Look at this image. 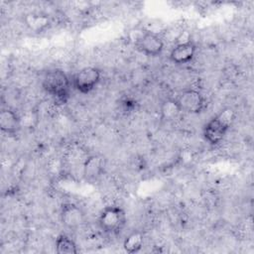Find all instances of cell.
Here are the masks:
<instances>
[{
	"label": "cell",
	"instance_id": "obj_3",
	"mask_svg": "<svg viewBox=\"0 0 254 254\" xmlns=\"http://www.w3.org/2000/svg\"><path fill=\"white\" fill-rule=\"evenodd\" d=\"M127 222L125 211L115 205L106 206L100 213L98 224L100 228L107 233L117 234L124 227Z\"/></svg>",
	"mask_w": 254,
	"mask_h": 254
},
{
	"label": "cell",
	"instance_id": "obj_9",
	"mask_svg": "<svg viewBox=\"0 0 254 254\" xmlns=\"http://www.w3.org/2000/svg\"><path fill=\"white\" fill-rule=\"evenodd\" d=\"M195 50V45L190 41L180 43L172 49L170 53V59L177 64H187L190 62L194 57Z\"/></svg>",
	"mask_w": 254,
	"mask_h": 254
},
{
	"label": "cell",
	"instance_id": "obj_10",
	"mask_svg": "<svg viewBox=\"0 0 254 254\" xmlns=\"http://www.w3.org/2000/svg\"><path fill=\"white\" fill-rule=\"evenodd\" d=\"M0 128L9 136H15L21 129L19 114L10 108L2 109L0 112Z\"/></svg>",
	"mask_w": 254,
	"mask_h": 254
},
{
	"label": "cell",
	"instance_id": "obj_4",
	"mask_svg": "<svg viewBox=\"0 0 254 254\" xmlns=\"http://www.w3.org/2000/svg\"><path fill=\"white\" fill-rule=\"evenodd\" d=\"M100 78L101 72L97 67L86 66L73 75L72 85L80 93H88L95 88Z\"/></svg>",
	"mask_w": 254,
	"mask_h": 254
},
{
	"label": "cell",
	"instance_id": "obj_8",
	"mask_svg": "<svg viewBox=\"0 0 254 254\" xmlns=\"http://www.w3.org/2000/svg\"><path fill=\"white\" fill-rule=\"evenodd\" d=\"M106 160L101 155H91L83 163V176L86 180L93 181L98 179L104 172Z\"/></svg>",
	"mask_w": 254,
	"mask_h": 254
},
{
	"label": "cell",
	"instance_id": "obj_11",
	"mask_svg": "<svg viewBox=\"0 0 254 254\" xmlns=\"http://www.w3.org/2000/svg\"><path fill=\"white\" fill-rule=\"evenodd\" d=\"M24 24L34 33H43L51 26V19L43 12H30L24 16Z\"/></svg>",
	"mask_w": 254,
	"mask_h": 254
},
{
	"label": "cell",
	"instance_id": "obj_5",
	"mask_svg": "<svg viewBox=\"0 0 254 254\" xmlns=\"http://www.w3.org/2000/svg\"><path fill=\"white\" fill-rule=\"evenodd\" d=\"M176 100L181 110L187 113H200L206 107V100L204 96L194 89L184 90Z\"/></svg>",
	"mask_w": 254,
	"mask_h": 254
},
{
	"label": "cell",
	"instance_id": "obj_16",
	"mask_svg": "<svg viewBox=\"0 0 254 254\" xmlns=\"http://www.w3.org/2000/svg\"><path fill=\"white\" fill-rule=\"evenodd\" d=\"M136 106H137V102L130 97H124L119 102V107H120L121 111L125 114H129V113L135 111Z\"/></svg>",
	"mask_w": 254,
	"mask_h": 254
},
{
	"label": "cell",
	"instance_id": "obj_7",
	"mask_svg": "<svg viewBox=\"0 0 254 254\" xmlns=\"http://www.w3.org/2000/svg\"><path fill=\"white\" fill-rule=\"evenodd\" d=\"M60 216L63 225L72 230L79 228L85 221L84 212L79 206L71 202L62 205Z\"/></svg>",
	"mask_w": 254,
	"mask_h": 254
},
{
	"label": "cell",
	"instance_id": "obj_6",
	"mask_svg": "<svg viewBox=\"0 0 254 254\" xmlns=\"http://www.w3.org/2000/svg\"><path fill=\"white\" fill-rule=\"evenodd\" d=\"M137 49L149 57H158L164 50L163 40L153 32H144L136 42Z\"/></svg>",
	"mask_w": 254,
	"mask_h": 254
},
{
	"label": "cell",
	"instance_id": "obj_2",
	"mask_svg": "<svg viewBox=\"0 0 254 254\" xmlns=\"http://www.w3.org/2000/svg\"><path fill=\"white\" fill-rule=\"evenodd\" d=\"M43 88L47 93L52 95L56 101L65 103L69 97L70 82L64 71L62 69L48 70L42 81Z\"/></svg>",
	"mask_w": 254,
	"mask_h": 254
},
{
	"label": "cell",
	"instance_id": "obj_14",
	"mask_svg": "<svg viewBox=\"0 0 254 254\" xmlns=\"http://www.w3.org/2000/svg\"><path fill=\"white\" fill-rule=\"evenodd\" d=\"M56 251L59 254H76L78 250L71 238L65 234H61L56 240Z\"/></svg>",
	"mask_w": 254,
	"mask_h": 254
},
{
	"label": "cell",
	"instance_id": "obj_15",
	"mask_svg": "<svg viewBox=\"0 0 254 254\" xmlns=\"http://www.w3.org/2000/svg\"><path fill=\"white\" fill-rule=\"evenodd\" d=\"M19 117L21 129L24 128L26 130H33L39 123V113L34 109L24 111L21 115H19Z\"/></svg>",
	"mask_w": 254,
	"mask_h": 254
},
{
	"label": "cell",
	"instance_id": "obj_13",
	"mask_svg": "<svg viewBox=\"0 0 254 254\" xmlns=\"http://www.w3.org/2000/svg\"><path fill=\"white\" fill-rule=\"evenodd\" d=\"M144 244V234L141 231H133L130 233L123 242L124 250L128 253H137L141 250Z\"/></svg>",
	"mask_w": 254,
	"mask_h": 254
},
{
	"label": "cell",
	"instance_id": "obj_12",
	"mask_svg": "<svg viewBox=\"0 0 254 254\" xmlns=\"http://www.w3.org/2000/svg\"><path fill=\"white\" fill-rule=\"evenodd\" d=\"M182 110L177 102L176 99L173 98H168L165 99L160 107V114H161V118L164 121L167 122H171L176 120L179 115L181 114Z\"/></svg>",
	"mask_w": 254,
	"mask_h": 254
},
{
	"label": "cell",
	"instance_id": "obj_1",
	"mask_svg": "<svg viewBox=\"0 0 254 254\" xmlns=\"http://www.w3.org/2000/svg\"><path fill=\"white\" fill-rule=\"evenodd\" d=\"M234 119L235 111L232 108L227 107L222 109L205 124L203 128L204 139L210 145H217L224 138Z\"/></svg>",
	"mask_w": 254,
	"mask_h": 254
}]
</instances>
